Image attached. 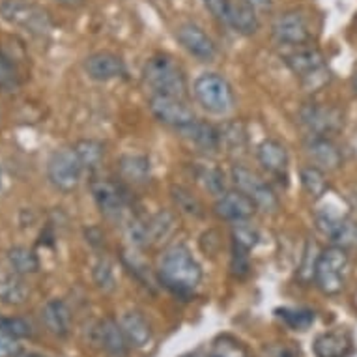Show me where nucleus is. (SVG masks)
<instances>
[{"instance_id": "f257e3e1", "label": "nucleus", "mask_w": 357, "mask_h": 357, "mask_svg": "<svg viewBox=\"0 0 357 357\" xmlns=\"http://www.w3.org/2000/svg\"><path fill=\"white\" fill-rule=\"evenodd\" d=\"M159 281L176 296L188 298L197 290L202 281V268L195 260L188 245H170L159 262Z\"/></svg>"}, {"instance_id": "f03ea898", "label": "nucleus", "mask_w": 357, "mask_h": 357, "mask_svg": "<svg viewBox=\"0 0 357 357\" xmlns=\"http://www.w3.org/2000/svg\"><path fill=\"white\" fill-rule=\"evenodd\" d=\"M142 79L152 88L153 94L183 98L188 90V81L182 68L169 54H155L148 59L142 68Z\"/></svg>"}, {"instance_id": "7ed1b4c3", "label": "nucleus", "mask_w": 357, "mask_h": 357, "mask_svg": "<svg viewBox=\"0 0 357 357\" xmlns=\"http://www.w3.org/2000/svg\"><path fill=\"white\" fill-rule=\"evenodd\" d=\"M0 15L6 23L24 30L34 38H45L53 30L51 15L30 0H2Z\"/></svg>"}, {"instance_id": "20e7f679", "label": "nucleus", "mask_w": 357, "mask_h": 357, "mask_svg": "<svg viewBox=\"0 0 357 357\" xmlns=\"http://www.w3.org/2000/svg\"><path fill=\"white\" fill-rule=\"evenodd\" d=\"M195 98L199 105L215 116H225L234 111L236 98L230 82L219 73H202L195 81Z\"/></svg>"}, {"instance_id": "39448f33", "label": "nucleus", "mask_w": 357, "mask_h": 357, "mask_svg": "<svg viewBox=\"0 0 357 357\" xmlns=\"http://www.w3.org/2000/svg\"><path fill=\"white\" fill-rule=\"evenodd\" d=\"M348 255L344 247L331 245L320 252L314 271V282L326 296H337L342 292L348 275Z\"/></svg>"}, {"instance_id": "423d86ee", "label": "nucleus", "mask_w": 357, "mask_h": 357, "mask_svg": "<svg viewBox=\"0 0 357 357\" xmlns=\"http://www.w3.org/2000/svg\"><path fill=\"white\" fill-rule=\"evenodd\" d=\"M287 66L292 70L294 75H298L303 82V86L309 92H317L329 82L328 66L324 54L314 47H299L298 51L287 54Z\"/></svg>"}, {"instance_id": "0eeeda50", "label": "nucleus", "mask_w": 357, "mask_h": 357, "mask_svg": "<svg viewBox=\"0 0 357 357\" xmlns=\"http://www.w3.org/2000/svg\"><path fill=\"white\" fill-rule=\"evenodd\" d=\"M232 182L236 183V188L240 191L249 195L252 202L257 204V208H260L266 213H275L279 210L281 204H279V199L273 193V189L264 182L255 170H251L245 165H234L232 167Z\"/></svg>"}, {"instance_id": "6e6552de", "label": "nucleus", "mask_w": 357, "mask_h": 357, "mask_svg": "<svg viewBox=\"0 0 357 357\" xmlns=\"http://www.w3.org/2000/svg\"><path fill=\"white\" fill-rule=\"evenodd\" d=\"M82 172H84V169H82L81 161L77 159L73 150H59L49 158V182L53 183L59 191L70 193V191L77 189V185L81 183Z\"/></svg>"}, {"instance_id": "1a4fd4ad", "label": "nucleus", "mask_w": 357, "mask_h": 357, "mask_svg": "<svg viewBox=\"0 0 357 357\" xmlns=\"http://www.w3.org/2000/svg\"><path fill=\"white\" fill-rule=\"evenodd\" d=\"M150 111L159 122L178 129V131L197 120L193 109L183 101V98H178V96L152 94Z\"/></svg>"}, {"instance_id": "9d476101", "label": "nucleus", "mask_w": 357, "mask_h": 357, "mask_svg": "<svg viewBox=\"0 0 357 357\" xmlns=\"http://www.w3.org/2000/svg\"><path fill=\"white\" fill-rule=\"evenodd\" d=\"M90 191L100 211L109 219H118L128 208V193L120 183L109 178H98L90 183Z\"/></svg>"}, {"instance_id": "9b49d317", "label": "nucleus", "mask_w": 357, "mask_h": 357, "mask_svg": "<svg viewBox=\"0 0 357 357\" xmlns=\"http://www.w3.org/2000/svg\"><path fill=\"white\" fill-rule=\"evenodd\" d=\"M301 123L309 129L310 135L328 137L342 128V112L335 107L309 103L299 112Z\"/></svg>"}, {"instance_id": "f8f14e48", "label": "nucleus", "mask_w": 357, "mask_h": 357, "mask_svg": "<svg viewBox=\"0 0 357 357\" xmlns=\"http://www.w3.org/2000/svg\"><path fill=\"white\" fill-rule=\"evenodd\" d=\"M176 38L182 43V47L195 59L202 62H211L217 56V47L210 36L195 23H182L176 29Z\"/></svg>"}, {"instance_id": "ddd939ff", "label": "nucleus", "mask_w": 357, "mask_h": 357, "mask_svg": "<svg viewBox=\"0 0 357 357\" xmlns=\"http://www.w3.org/2000/svg\"><path fill=\"white\" fill-rule=\"evenodd\" d=\"M217 217H221L225 221L230 222H240V221H249L255 211H257V204L252 202L249 195H245L240 189L236 191H227L222 193L215 202L213 208Z\"/></svg>"}, {"instance_id": "4468645a", "label": "nucleus", "mask_w": 357, "mask_h": 357, "mask_svg": "<svg viewBox=\"0 0 357 357\" xmlns=\"http://www.w3.org/2000/svg\"><path fill=\"white\" fill-rule=\"evenodd\" d=\"M273 38L284 45H303L309 40V24L303 13L287 12L273 23Z\"/></svg>"}, {"instance_id": "2eb2a0df", "label": "nucleus", "mask_w": 357, "mask_h": 357, "mask_svg": "<svg viewBox=\"0 0 357 357\" xmlns=\"http://www.w3.org/2000/svg\"><path fill=\"white\" fill-rule=\"evenodd\" d=\"M84 71L90 79L107 82L126 75V64L118 54L111 53V51H100V53L90 54L84 60Z\"/></svg>"}, {"instance_id": "dca6fc26", "label": "nucleus", "mask_w": 357, "mask_h": 357, "mask_svg": "<svg viewBox=\"0 0 357 357\" xmlns=\"http://www.w3.org/2000/svg\"><path fill=\"white\" fill-rule=\"evenodd\" d=\"M305 150L318 169L337 170L342 165V153L329 137L310 135V139L305 144Z\"/></svg>"}, {"instance_id": "f3484780", "label": "nucleus", "mask_w": 357, "mask_h": 357, "mask_svg": "<svg viewBox=\"0 0 357 357\" xmlns=\"http://www.w3.org/2000/svg\"><path fill=\"white\" fill-rule=\"evenodd\" d=\"M29 292L24 275L17 273L10 264H0V303L23 305Z\"/></svg>"}, {"instance_id": "a211bd4d", "label": "nucleus", "mask_w": 357, "mask_h": 357, "mask_svg": "<svg viewBox=\"0 0 357 357\" xmlns=\"http://www.w3.org/2000/svg\"><path fill=\"white\" fill-rule=\"evenodd\" d=\"M257 158L260 161L264 169L268 170L270 174L279 176V178H287L288 172V152L287 148L282 146L281 142L275 139H266L258 144L257 148Z\"/></svg>"}, {"instance_id": "6ab92c4d", "label": "nucleus", "mask_w": 357, "mask_h": 357, "mask_svg": "<svg viewBox=\"0 0 357 357\" xmlns=\"http://www.w3.org/2000/svg\"><path fill=\"white\" fill-rule=\"evenodd\" d=\"M41 320L49 329V333H53L59 339H66L70 335L71 329V310L62 299H51L43 305L41 309Z\"/></svg>"}, {"instance_id": "aec40b11", "label": "nucleus", "mask_w": 357, "mask_h": 357, "mask_svg": "<svg viewBox=\"0 0 357 357\" xmlns=\"http://www.w3.org/2000/svg\"><path fill=\"white\" fill-rule=\"evenodd\" d=\"M98 342L103 346V350L109 357H128L129 342L123 335L120 324L114 322L112 318H105L96 329Z\"/></svg>"}, {"instance_id": "412c9836", "label": "nucleus", "mask_w": 357, "mask_h": 357, "mask_svg": "<svg viewBox=\"0 0 357 357\" xmlns=\"http://www.w3.org/2000/svg\"><path fill=\"white\" fill-rule=\"evenodd\" d=\"M120 328H122L129 346L133 348H146L152 342V328L139 310H129L120 320Z\"/></svg>"}, {"instance_id": "4be33fe9", "label": "nucleus", "mask_w": 357, "mask_h": 357, "mask_svg": "<svg viewBox=\"0 0 357 357\" xmlns=\"http://www.w3.org/2000/svg\"><path fill=\"white\" fill-rule=\"evenodd\" d=\"M354 350V340L346 331H331L318 335L312 351L317 357H348Z\"/></svg>"}, {"instance_id": "5701e85b", "label": "nucleus", "mask_w": 357, "mask_h": 357, "mask_svg": "<svg viewBox=\"0 0 357 357\" xmlns=\"http://www.w3.org/2000/svg\"><path fill=\"white\" fill-rule=\"evenodd\" d=\"M227 24H230L238 34L243 36L257 34L258 26H260L257 17V10L251 4H247L245 0H230Z\"/></svg>"}, {"instance_id": "b1692460", "label": "nucleus", "mask_w": 357, "mask_h": 357, "mask_svg": "<svg viewBox=\"0 0 357 357\" xmlns=\"http://www.w3.org/2000/svg\"><path fill=\"white\" fill-rule=\"evenodd\" d=\"M188 141H191L195 146L202 148L206 152H215L221 148V141H219V129L213 128L211 123L202 122V120H195L193 123H189L185 128L180 129Z\"/></svg>"}, {"instance_id": "393cba45", "label": "nucleus", "mask_w": 357, "mask_h": 357, "mask_svg": "<svg viewBox=\"0 0 357 357\" xmlns=\"http://www.w3.org/2000/svg\"><path fill=\"white\" fill-rule=\"evenodd\" d=\"M118 170L129 183H146L150 180V159L139 153H128L118 159Z\"/></svg>"}, {"instance_id": "a878e982", "label": "nucleus", "mask_w": 357, "mask_h": 357, "mask_svg": "<svg viewBox=\"0 0 357 357\" xmlns=\"http://www.w3.org/2000/svg\"><path fill=\"white\" fill-rule=\"evenodd\" d=\"M176 219L167 210H159L158 213L148 217V240L150 245H161L174 234Z\"/></svg>"}, {"instance_id": "bb28decb", "label": "nucleus", "mask_w": 357, "mask_h": 357, "mask_svg": "<svg viewBox=\"0 0 357 357\" xmlns=\"http://www.w3.org/2000/svg\"><path fill=\"white\" fill-rule=\"evenodd\" d=\"M75 152L77 159L81 161L84 170H96L100 169L103 155H105V146L103 142L96 141V139H81L77 141L71 148Z\"/></svg>"}, {"instance_id": "cd10ccee", "label": "nucleus", "mask_w": 357, "mask_h": 357, "mask_svg": "<svg viewBox=\"0 0 357 357\" xmlns=\"http://www.w3.org/2000/svg\"><path fill=\"white\" fill-rule=\"evenodd\" d=\"M219 141L221 148L229 153H243L247 148V129L241 122H227L219 128Z\"/></svg>"}, {"instance_id": "c85d7f7f", "label": "nucleus", "mask_w": 357, "mask_h": 357, "mask_svg": "<svg viewBox=\"0 0 357 357\" xmlns=\"http://www.w3.org/2000/svg\"><path fill=\"white\" fill-rule=\"evenodd\" d=\"M8 264L21 275H34L40 271V258L32 249L24 245L12 247L6 255Z\"/></svg>"}, {"instance_id": "c756f323", "label": "nucleus", "mask_w": 357, "mask_h": 357, "mask_svg": "<svg viewBox=\"0 0 357 357\" xmlns=\"http://www.w3.org/2000/svg\"><path fill=\"white\" fill-rule=\"evenodd\" d=\"M299 178H301V185H303L305 193L309 195L310 199L318 200L328 193V189H329L328 178H326V174H324V170L314 167V165L303 167L301 172H299Z\"/></svg>"}, {"instance_id": "7c9ffc66", "label": "nucleus", "mask_w": 357, "mask_h": 357, "mask_svg": "<svg viewBox=\"0 0 357 357\" xmlns=\"http://www.w3.org/2000/svg\"><path fill=\"white\" fill-rule=\"evenodd\" d=\"M170 197L174 200V206L178 208L180 213L188 217H202L204 215V210H202V204L200 200L195 197L188 188L183 185H172L170 188Z\"/></svg>"}, {"instance_id": "2f4dec72", "label": "nucleus", "mask_w": 357, "mask_h": 357, "mask_svg": "<svg viewBox=\"0 0 357 357\" xmlns=\"http://www.w3.org/2000/svg\"><path fill=\"white\" fill-rule=\"evenodd\" d=\"M277 317L281 318L282 322L287 324L290 329H294V331H307L314 324V318H317L312 310L290 309V307L277 310Z\"/></svg>"}, {"instance_id": "473e14b6", "label": "nucleus", "mask_w": 357, "mask_h": 357, "mask_svg": "<svg viewBox=\"0 0 357 357\" xmlns=\"http://www.w3.org/2000/svg\"><path fill=\"white\" fill-rule=\"evenodd\" d=\"M320 249H318L317 241L309 240L305 243V251L303 257H301V264L298 268V279L301 282H310L314 279V271H317V262L318 257H320Z\"/></svg>"}, {"instance_id": "72a5a7b5", "label": "nucleus", "mask_w": 357, "mask_h": 357, "mask_svg": "<svg viewBox=\"0 0 357 357\" xmlns=\"http://www.w3.org/2000/svg\"><path fill=\"white\" fill-rule=\"evenodd\" d=\"M126 236H128L129 243L133 247H148V217L131 215V219L126 225Z\"/></svg>"}, {"instance_id": "f704fd0d", "label": "nucleus", "mask_w": 357, "mask_h": 357, "mask_svg": "<svg viewBox=\"0 0 357 357\" xmlns=\"http://www.w3.org/2000/svg\"><path fill=\"white\" fill-rule=\"evenodd\" d=\"M199 180L204 185V189H208L215 197H221L222 193L229 191L227 182H225V174L217 167H202L199 172Z\"/></svg>"}, {"instance_id": "c9c22d12", "label": "nucleus", "mask_w": 357, "mask_h": 357, "mask_svg": "<svg viewBox=\"0 0 357 357\" xmlns=\"http://www.w3.org/2000/svg\"><path fill=\"white\" fill-rule=\"evenodd\" d=\"M232 238H234V245L247 252L255 249L258 245V241H260L258 230L251 227V225H247L245 221L236 222L234 230H232Z\"/></svg>"}, {"instance_id": "e433bc0d", "label": "nucleus", "mask_w": 357, "mask_h": 357, "mask_svg": "<svg viewBox=\"0 0 357 357\" xmlns=\"http://www.w3.org/2000/svg\"><path fill=\"white\" fill-rule=\"evenodd\" d=\"M92 277H94L96 287L103 290V292H112L114 287H116V281H114V271H112V264L107 260L105 257H101L94 266V271H92Z\"/></svg>"}, {"instance_id": "4c0bfd02", "label": "nucleus", "mask_w": 357, "mask_h": 357, "mask_svg": "<svg viewBox=\"0 0 357 357\" xmlns=\"http://www.w3.org/2000/svg\"><path fill=\"white\" fill-rule=\"evenodd\" d=\"M208 357H247L245 348L232 337H221L211 346Z\"/></svg>"}, {"instance_id": "58836bf2", "label": "nucleus", "mask_w": 357, "mask_h": 357, "mask_svg": "<svg viewBox=\"0 0 357 357\" xmlns=\"http://www.w3.org/2000/svg\"><path fill=\"white\" fill-rule=\"evenodd\" d=\"M19 86V75L6 54L0 51V88L13 92Z\"/></svg>"}, {"instance_id": "ea45409f", "label": "nucleus", "mask_w": 357, "mask_h": 357, "mask_svg": "<svg viewBox=\"0 0 357 357\" xmlns=\"http://www.w3.org/2000/svg\"><path fill=\"white\" fill-rule=\"evenodd\" d=\"M0 328L8 331L10 335H13L15 339H29V337H32V326L24 318L0 317Z\"/></svg>"}, {"instance_id": "a19ab883", "label": "nucleus", "mask_w": 357, "mask_h": 357, "mask_svg": "<svg viewBox=\"0 0 357 357\" xmlns=\"http://www.w3.org/2000/svg\"><path fill=\"white\" fill-rule=\"evenodd\" d=\"M21 354L19 339L0 328V357H17Z\"/></svg>"}, {"instance_id": "79ce46f5", "label": "nucleus", "mask_w": 357, "mask_h": 357, "mask_svg": "<svg viewBox=\"0 0 357 357\" xmlns=\"http://www.w3.org/2000/svg\"><path fill=\"white\" fill-rule=\"evenodd\" d=\"M123 262L128 264L129 270L133 271V273H135V275L139 277L141 281L148 282V284H152V282H150V271H148L150 268H146V266H144V264H142L141 260L135 257V255H123Z\"/></svg>"}, {"instance_id": "37998d69", "label": "nucleus", "mask_w": 357, "mask_h": 357, "mask_svg": "<svg viewBox=\"0 0 357 357\" xmlns=\"http://www.w3.org/2000/svg\"><path fill=\"white\" fill-rule=\"evenodd\" d=\"M206 8L210 10V13L217 21L221 23H227V17H229V8L230 0H204Z\"/></svg>"}, {"instance_id": "c03bdc74", "label": "nucleus", "mask_w": 357, "mask_h": 357, "mask_svg": "<svg viewBox=\"0 0 357 357\" xmlns=\"http://www.w3.org/2000/svg\"><path fill=\"white\" fill-rule=\"evenodd\" d=\"M232 271L238 277H243L249 273V260H247V251L234 245V258H232Z\"/></svg>"}, {"instance_id": "a18cd8bd", "label": "nucleus", "mask_w": 357, "mask_h": 357, "mask_svg": "<svg viewBox=\"0 0 357 357\" xmlns=\"http://www.w3.org/2000/svg\"><path fill=\"white\" fill-rule=\"evenodd\" d=\"M266 357H299V354L292 344L277 342L266 348Z\"/></svg>"}, {"instance_id": "49530a36", "label": "nucleus", "mask_w": 357, "mask_h": 357, "mask_svg": "<svg viewBox=\"0 0 357 357\" xmlns=\"http://www.w3.org/2000/svg\"><path fill=\"white\" fill-rule=\"evenodd\" d=\"M247 4H251L255 10H270L271 0H245Z\"/></svg>"}, {"instance_id": "de8ad7c7", "label": "nucleus", "mask_w": 357, "mask_h": 357, "mask_svg": "<svg viewBox=\"0 0 357 357\" xmlns=\"http://www.w3.org/2000/svg\"><path fill=\"white\" fill-rule=\"evenodd\" d=\"M17 357H45V356H41V354H38V351H21Z\"/></svg>"}, {"instance_id": "09e8293b", "label": "nucleus", "mask_w": 357, "mask_h": 357, "mask_svg": "<svg viewBox=\"0 0 357 357\" xmlns=\"http://www.w3.org/2000/svg\"><path fill=\"white\" fill-rule=\"evenodd\" d=\"M351 90H354V94L357 96V73L351 75Z\"/></svg>"}, {"instance_id": "8fccbe9b", "label": "nucleus", "mask_w": 357, "mask_h": 357, "mask_svg": "<svg viewBox=\"0 0 357 357\" xmlns=\"http://www.w3.org/2000/svg\"><path fill=\"white\" fill-rule=\"evenodd\" d=\"M60 2H68V4H75V2H81V0H60Z\"/></svg>"}, {"instance_id": "3c124183", "label": "nucleus", "mask_w": 357, "mask_h": 357, "mask_svg": "<svg viewBox=\"0 0 357 357\" xmlns=\"http://www.w3.org/2000/svg\"><path fill=\"white\" fill-rule=\"evenodd\" d=\"M0 183H2V169H0Z\"/></svg>"}, {"instance_id": "603ef678", "label": "nucleus", "mask_w": 357, "mask_h": 357, "mask_svg": "<svg viewBox=\"0 0 357 357\" xmlns=\"http://www.w3.org/2000/svg\"><path fill=\"white\" fill-rule=\"evenodd\" d=\"M356 30H357V17H356Z\"/></svg>"}]
</instances>
